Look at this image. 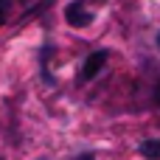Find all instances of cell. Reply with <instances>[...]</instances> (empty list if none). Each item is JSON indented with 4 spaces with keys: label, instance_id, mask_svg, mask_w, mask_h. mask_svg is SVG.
I'll return each mask as SVG.
<instances>
[{
    "label": "cell",
    "instance_id": "6",
    "mask_svg": "<svg viewBox=\"0 0 160 160\" xmlns=\"http://www.w3.org/2000/svg\"><path fill=\"white\" fill-rule=\"evenodd\" d=\"M84 160H93V158H84Z\"/></svg>",
    "mask_w": 160,
    "mask_h": 160
},
{
    "label": "cell",
    "instance_id": "5",
    "mask_svg": "<svg viewBox=\"0 0 160 160\" xmlns=\"http://www.w3.org/2000/svg\"><path fill=\"white\" fill-rule=\"evenodd\" d=\"M158 45H160V34H158Z\"/></svg>",
    "mask_w": 160,
    "mask_h": 160
},
{
    "label": "cell",
    "instance_id": "1",
    "mask_svg": "<svg viewBox=\"0 0 160 160\" xmlns=\"http://www.w3.org/2000/svg\"><path fill=\"white\" fill-rule=\"evenodd\" d=\"M107 65V51H93L87 59H84V65H82V82H90V79H96L98 76V70Z\"/></svg>",
    "mask_w": 160,
    "mask_h": 160
},
{
    "label": "cell",
    "instance_id": "3",
    "mask_svg": "<svg viewBox=\"0 0 160 160\" xmlns=\"http://www.w3.org/2000/svg\"><path fill=\"white\" fill-rule=\"evenodd\" d=\"M141 155L146 160H160V141L152 138V141H143L141 143Z\"/></svg>",
    "mask_w": 160,
    "mask_h": 160
},
{
    "label": "cell",
    "instance_id": "2",
    "mask_svg": "<svg viewBox=\"0 0 160 160\" xmlns=\"http://www.w3.org/2000/svg\"><path fill=\"white\" fill-rule=\"evenodd\" d=\"M65 20H68L70 25H76V28H84V25H87V22H90L93 17H90V14H87V11L82 8V3L76 0V3H70V6L65 8Z\"/></svg>",
    "mask_w": 160,
    "mask_h": 160
},
{
    "label": "cell",
    "instance_id": "4",
    "mask_svg": "<svg viewBox=\"0 0 160 160\" xmlns=\"http://www.w3.org/2000/svg\"><path fill=\"white\" fill-rule=\"evenodd\" d=\"M155 98H158V104H160V82H158V87H155Z\"/></svg>",
    "mask_w": 160,
    "mask_h": 160
}]
</instances>
